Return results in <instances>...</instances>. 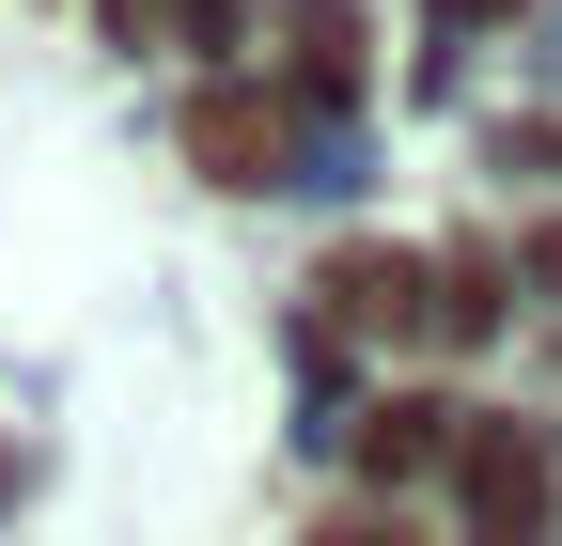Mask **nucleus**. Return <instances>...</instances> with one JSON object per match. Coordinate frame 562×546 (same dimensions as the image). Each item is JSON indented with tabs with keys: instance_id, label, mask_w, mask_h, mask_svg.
I'll return each instance as SVG.
<instances>
[{
	"instance_id": "nucleus-3",
	"label": "nucleus",
	"mask_w": 562,
	"mask_h": 546,
	"mask_svg": "<svg viewBox=\"0 0 562 546\" xmlns=\"http://www.w3.org/2000/svg\"><path fill=\"white\" fill-rule=\"evenodd\" d=\"M469 468H484V531H501V546H516V531L547 515V485H531V468H547V453H531V437H469Z\"/></svg>"
},
{
	"instance_id": "nucleus-4",
	"label": "nucleus",
	"mask_w": 562,
	"mask_h": 546,
	"mask_svg": "<svg viewBox=\"0 0 562 546\" xmlns=\"http://www.w3.org/2000/svg\"><path fill=\"white\" fill-rule=\"evenodd\" d=\"M110 32H188V47H203V32H220V0H110Z\"/></svg>"
},
{
	"instance_id": "nucleus-6",
	"label": "nucleus",
	"mask_w": 562,
	"mask_h": 546,
	"mask_svg": "<svg viewBox=\"0 0 562 546\" xmlns=\"http://www.w3.org/2000/svg\"><path fill=\"white\" fill-rule=\"evenodd\" d=\"M531 265H547V297H562V235H531Z\"/></svg>"
},
{
	"instance_id": "nucleus-5",
	"label": "nucleus",
	"mask_w": 562,
	"mask_h": 546,
	"mask_svg": "<svg viewBox=\"0 0 562 546\" xmlns=\"http://www.w3.org/2000/svg\"><path fill=\"white\" fill-rule=\"evenodd\" d=\"M422 437H438V422H422V406H391V422H360V468H375V485H391V468H406Z\"/></svg>"
},
{
	"instance_id": "nucleus-2",
	"label": "nucleus",
	"mask_w": 562,
	"mask_h": 546,
	"mask_svg": "<svg viewBox=\"0 0 562 546\" xmlns=\"http://www.w3.org/2000/svg\"><path fill=\"white\" fill-rule=\"evenodd\" d=\"M188 157L220 172V187H266V172H281V110H266V94H203V110H188Z\"/></svg>"
},
{
	"instance_id": "nucleus-1",
	"label": "nucleus",
	"mask_w": 562,
	"mask_h": 546,
	"mask_svg": "<svg viewBox=\"0 0 562 546\" xmlns=\"http://www.w3.org/2000/svg\"><path fill=\"white\" fill-rule=\"evenodd\" d=\"M313 312H328V328H391V344H406V312H422V265H406V250H344L328 282H313Z\"/></svg>"
}]
</instances>
